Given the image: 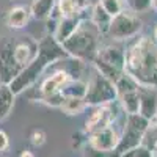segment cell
Listing matches in <instances>:
<instances>
[{
    "mask_svg": "<svg viewBox=\"0 0 157 157\" xmlns=\"http://www.w3.org/2000/svg\"><path fill=\"white\" fill-rule=\"evenodd\" d=\"M19 157H36L35 155V152L33 151H30V149H24L22 152H21V155Z\"/></svg>",
    "mask_w": 157,
    "mask_h": 157,
    "instance_id": "obj_26",
    "label": "cell"
},
{
    "mask_svg": "<svg viewBox=\"0 0 157 157\" xmlns=\"http://www.w3.org/2000/svg\"><path fill=\"white\" fill-rule=\"evenodd\" d=\"M143 140H145V132H141L140 129L126 123L123 134H120V143H118L115 152L118 154V157H120L121 154L143 145Z\"/></svg>",
    "mask_w": 157,
    "mask_h": 157,
    "instance_id": "obj_10",
    "label": "cell"
},
{
    "mask_svg": "<svg viewBox=\"0 0 157 157\" xmlns=\"http://www.w3.org/2000/svg\"><path fill=\"white\" fill-rule=\"evenodd\" d=\"M99 5L105 10L112 17L118 16V14H120V13L124 10L123 0H99Z\"/></svg>",
    "mask_w": 157,
    "mask_h": 157,
    "instance_id": "obj_21",
    "label": "cell"
},
{
    "mask_svg": "<svg viewBox=\"0 0 157 157\" xmlns=\"http://www.w3.org/2000/svg\"><path fill=\"white\" fill-rule=\"evenodd\" d=\"M82 25V17L80 16H72V17H60V21L57 22V27L54 32V38L55 41L61 46L66 39Z\"/></svg>",
    "mask_w": 157,
    "mask_h": 157,
    "instance_id": "obj_14",
    "label": "cell"
},
{
    "mask_svg": "<svg viewBox=\"0 0 157 157\" xmlns=\"http://www.w3.org/2000/svg\"><path fill=\"white\" fill-rule=\"evenodd\" d=\"M130 157H154V155L146 145H140L134 149H130Z\"/></svg>",
    "mask_w": 157,
    "mask_h": 157,
    "instance_id": "obj_24",
    "label": "cell"
},
{
    "mask_svg": "<svg viewBox=\"0 0 157 157\" xmlns=\"http://www.w3.org/2000/svg\"><path fill=\"white\" fill-rule=\"evenodd\" d=\"M57 0H32L30 5V13L32 16L38 21L49 19L52 14V10L55 6Z\"/></svg>",
    "mask_w": 157,
    "mask_h": 157,
    "instance_id": "obj_17",
    "label": "cell"
},
{
    "mask_svg": "<svg viewBox=\"0 0 157 157\" xmlns=\"http://www.w3.org/2000/svg\"><path fill=\"white\" fill-rule=\"evenodd\" d=\"M132 13H146L152 8V0H126Z\"/></svg>",
    "mask_w": 157,
    "mask_h": 157,
    "instance_id": "obj_22",
    "label": "cell"
},
{
    "mask_svg": "<svg viewBox=\"0 0 157 157\" xmlns=\"http://www.w3.org/2000/svg\"><path fill=\"white\" fill-rule=\"evenodd\" d=\"M112 19L113 17L99 5V2L93 6V10H91V24L96 27V30L99 32V35H107L109 33Z\"/></svg>",
    "mask_w": 157,
    "mask_h": 157,
    "instance_id": "obj_16",
    "label": "cell"
},
{
    "mask_svg": "<svg viewBox=\"0 0 157 157\" xmlns=\"http://www.w3.org/2000/svg\"><path fill=\"white\" fill-rule=\"evenodd\" d=\"M141 29H143V22L135 13L123 10L120 14L112 19L107 35L113 41H127V39L135 38L141 32Z\"/></svg>",
    "mask_w": 157,
    "mask_h": 157,
    "instance_id": "obj_6",
    "label": "cell"
},
{
    "mask_svg": "<svg viewBox=\"0 0 157 157\" xmlns=\"http://www.w3.org/2000/svg\"><path fill=\"white\" fill-rule=\"evenodd\" d=\"M66 57V52L63 50V47L55 41L54 38H44L41 43L38 44V54L35 55V58L27 64L24 66L17 75L13 78V80L8 83L10 90L13 91V94L17 96L21 94L22 91H25L27 88H30L38 78L44 72V69L52 64L54 61Z\"/></svg>",
    "mask_w": 157,
    "mask_h": 157,
    "instance_id": "obj_2",
    "label": "cell"
},
{
    "mask_svg": "<svg viewBox=\"0 0 157 157\" xmlns=\"http://www.w3.org/2000/svg\"><path fill=\"white\" fill-rule=\"evenodd\" d=\"M88 146L94 148L102 152H112L116 149L118 143H120V134L116 132V129L113 126H109L105 129L99 130L88 135Z\"/></svg>",
    "mask_w": 157,
    "mask_h": 157,
    "instance_id": "obj_8",
    "label": "cell"
},
{
    "mask_svg": "<svg viewBox=\"0 0 157 157\" xmlns=\"http://www.w3.org/2000/svg\"><path fill=\"white\" fill-rule=\"evenodd\" d=\"M154 123H157V116H155V120H154Z\"/></svg>",
    "mask_w": 157,
    "mask_h": 157,
    "instance_id": "obj_30",
    "label": "cell"
},
{
    "mask_svg": "<svg viewBox=\"0 0 157 157\" xmlns=\"http://www.w3.org/2000/svg\"><path fill=\"white\" fill-rule=\"evenodd\" d=\"M98 35L96 27H83L80 25L66 41L61 44L66 55H71L75 60H94L98 52Z\"/></svg>",
    "mask_w": 157,
    "mask_h": 157,
    "instance_id": "obj_3",
    "label": "cell"
},
{
    "mask_svg": "<svg viewBox=\"0 0 157 157\" xmlns=\"http://www.w3.org/2000/svg\"><path fill=\"white\" fill-rule=\"evenodd\" d=\"M38 44L39 43L33 41L30 36H22L21 41H17L13 46V58L21 69L27 66L35 58V55L38 54Z\"/></svg>",
    "mask_w": 157,
    "mask_h": 157,
    "instance_id": "obj_9",
    "label": "cell"
},
{
    "mask_svg": "<svg viewBox=\"0 0 157 157\" xmlns=\"http://www.w3.org/2000/svg\"><path fill=\"white\" fill-rule=\"evenodd\" d=\"M138 113L146 120L154 121L157 116V94L154 88L140 86V110Z\"/></svg>",
    "mask_w": 157,
    "mask_h": 157,
    "instance_id": "obj_13",
    "label": "cell"
},
{
    "mask_svg": "<svg viewBox=\"0 0 157 157\" xmlns=\"http://www.w3.org/2000/svg\"><path fill=\"white\" fill-rule=\"evenodd\" d=\"M8 148H10V138L5 130L0 129V152H5Z\"/></svg>",
    "mask_w": 157,
    "mask_h": 157,
    "instance_id": "obj_25",
    "label": "cell"
},
{
    "mask_svg": "<svg viewBox=\"0 0 157 157\" xmlns=\"http://www.w3.org/2000/svg\"><path fill=\"white\" fill-rule=\"evenodd\" d=\"M86 90H88V83L83 82V80H71L64 85V88L61 90V93L64 94V98H83L85 99V94H86Z\"/></svg>",
    "mask_w": 157,
    "mask_h": 157,
    "instance_id": "obj_19",
    "label": "cell"
},
{
    "mask_svg": "<svg viewBox=\"0 0 157 157\" xmlns=\"http://www.w3.org/2000/svg\"><path fill=\"white\" fill-rule=\"evenodd\" d=\"M152 8L157 11V0H152Z\"/></svg>",
    "mask_w": 157,
    "mask_h": 157,
    "instance_id": "obj_27",
    "label": "cell"
},
{
    "mask_svg": "<svg viewBox=\"0 0 157 157\" xmlns=\"http://www.w3.org/2000/svg\"><path fill=\"white\" fill-rule=\"evenodd\" d=\"M154 149H155V151H157V138H155V140H154Z\"/></svg>",
    "mask_w": 157,
    "mask_h": 157,
    "instance_id": "obj_29",
    "label": "cell"
},
{
    "mask_svg": "<svg viewBox=\"0 0 157 157\" xmlns=\"http://www.w3.org/2000/svg\"><path fill=\"white\" fill-rule=\"evenodd\" d=\"M154 38H155V41H157V25H155V29H154Z\"/></svg>",
    "mask_w": 157,
    "mask_h": 157,
    "instance_id": "obj_28",
    "label": "cell"
},
{
    "mask_svg": "<svg viewBox=\"0 0 157 157\" xmlns=\"http://www.w3.org/2000/svg\"><path fill=\"white\" fill-rule=\"evenodd\" d=\"M69 80H71V74L66 69H60V71L54 72L52 75H49L47 78H44V82L39 86V93H41V96L61 93V90L64 88V85Z\"/></svg>",
    "mask_w": 157,
    "mask_h": 157,
    "instance_id": "obj_12",
    "label": "cell"
},
{
    "mask_svg": "<svg viewBox=\"0 0 157 157\" xmlns=\"http://www.w3.org/2000/svg\"><path fill=\"white\" fill-rule=\"evenodd\" d=\"M113 120H115V110L112 109L110 104L98 105L85 120V134L91 135L94 132H99V130L112 126Z\"/></svg>",
    "mask_w": 157,
    "mask_h": 157,
    "instance_id": "obj_7",
    "label": "cell"
},
{
    "mask_svg": "<svg viewBox=\"0 0 157 157\" xmlns=\"http://www.w3.org/2000/svg\"><path fill=\"white\" fill-rule=\"evenodd\" d=\"M124 60H126V50L116 44H105L98 47L96 57L93 60L94 69L102 74L110 82L116 83V80L124 74Z\"/></svg>",
    "mask_w": 157,
    "mask_h": 157,
    "instance_id": "obj_4",
    "label": "cell"
},
{
    "mask_svg": "<svg viewBox=\"0 0 157 157\" xmlns=\"http://www.w3.org/2000/svg\"><path fill=\"white\" fill-rule=\"evenodd\" d=\"M86 83H88V90L85 94L86 105L93 107L105 105V104H112L118 98L115 83L105 78L102 74H99L98 71L94 72V75H91V78Z\"/></svg>",
    "mask_w": 157,
    "mask_h": 157,
    "instance_id": "obj_5",
    "label": "cell"
},
{
    "mask_svg": "<svg viewBox=\"0 0 157 157\" xmlns=\"http://www.w3.org/2000/svg\"><path fill=\"white\" fill-rule=\"evenodd\" d=\"M14 105V94L10 90L8 83H0V121L10 115Z\"/></svg>",
    "mask_w": 157,
    "mask_h": 157,
    "instance_id": "obj_18",
    "label": "cell"
},
{
    "mask_svg": "<svg viewBox=\"0 0 157 157\" xmlns=\"http://www.w3.org/2000/svg\"><path fill=\"white\" fill-rule=\"evenodd\" d=\"M30 17H32L30 8L24 6V5L13 6L6 14V25L13 30H21L29 24Z\"/></svg>",
    "mask_w": 157,
    "mask_h": 157,
    "instance_id": "obj_15",
    "label": "cell"
},
{
    "mask_svg": "<svg viewBox=\"0 0 157 157\" xmlns=\"http://www.w3.org/2000/svg\"><path fill=\"white\" fill-rule=\"evenodd\" d=\"M30 141H32V145L36 146V148H41L43 145H46V141H47V137H46V132L41 129H35L32 135H30Z\"/></svg>",
    "mask_w": 157,
    "mask_h": 157,
    "instance_id": "obj_23",
    "label": "cell"
},
{
    "mask_svg": "<svg viewBox=\"0 0 157 157\" xmlns=\"http://www.w3.org/2000/svg\"><path fill=\"white\" fill-rule=\"evenodd\" d=\"M86 102L83 98H64L63 104H61V110L69 115V116H74V115H78L82 113L85 109H86Z\"/></svg>",
    "mask_w": 157,
    "mask_h": 157,
    "instance_id": "obj_20",
    "label": "cell"
},
{
    "mask_svg": "<svg viewBox=\"0 0 157 157\" xmlns=\"http://www.w3.org/2000/svg\"><path fill=\"white\" fill-rule=\"evenodd\" d=\"M19 71L21 68L13 58V47L10 44L2 46L0 47V78H2V83H10Z\"/></svg>",
    "mask_w": 157,
    "mask_h": 157,
    "instance_id": "obj_11",
    "label": "cell"
},
{
    "mask_svg": "<svg viewBox=\"0 0 157 157\" xmlns=\"http://www.w3.org/2000/svg\"><path fill=\"white\" fill-rule=\"evenodd\" d=\"M124 72L140 86H157V44L151 38H137L129 46L126 50Z\"/></svg>",
    "mask_w": 157,
    "mask_h": 157,
    "instance_id": "obj_1",
    "label": "cell"
}]
</instances>
